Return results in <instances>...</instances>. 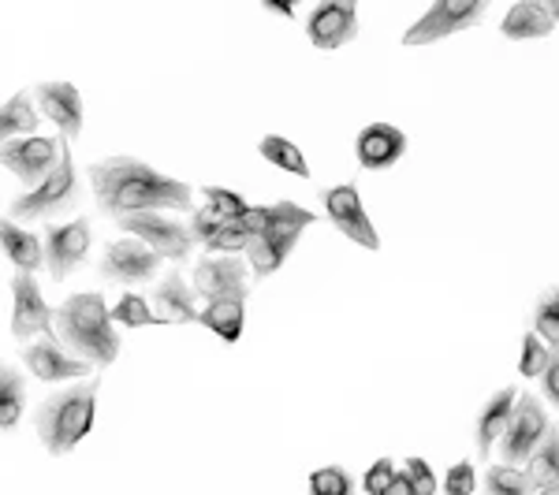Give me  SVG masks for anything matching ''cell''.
<instances>
[{"label":"cell","instance_id":"1","mask_svg":"<svg viewBox=\"0 0 559 495\" xmlns=\"http://www.w3.org/2000/svg\"><path fill=\"white\" fill-rule=\"evenodd\" d=\"M90 186H94L97 209L112 220L160 209H191L194 202L191 183L157 172L134 157H108L90 165Z\"/></svg>","mask_w":559,"mask_h":495},{"label":"cell","instance_id":"2","mask_svg":"<svg viewBox=\"0 0 559 495\" xmlns=\"http://www.w3.org/2000/svg\"><path fill=\"white\" fill-rule=\"evenodd\" d=\"M52 324L60 328V343L75 350L83 362L105 369L120 358V331L108 321V305L102 294H71L52 313Z\"/></svg>","mask_w":559,"mask_h":495},{"label":"cell","instance_id":"3","mask_svg":"<svg viewBox=\"0 0 559 495\" xmlns=\"http://www.w3.org/2000/svg\"><path fill=\"white\" fill-rule=\"evenodd\" d=\"M97 381H79L75 388L57 391L38 410V436L49 455H71L94 428L97 413Z\"/></svg>","mask_w":559,"mask_h":495},{"label":"cell","instance_id":"4","mask_svg":"<svg viewBox=\"0 0 559 495\" xmlns=\"http://www.w3.org/2000/svg\"><path fill=\"white\" fill-rule=\"evenodd\" d=\"M83 202V186H79V172H75V157H71L68 142L60 146V165L52 168L49 179H41L34 191L20 194L8 209V220L15 224H34V220H49V216L75 209Z\"/></svg>","mask_w":559,"mask_h":495},{"label":"cell","instance_id":"5","mask_svg":"<svg viewBox=\"0 0 559 495\" xmlns=\"http://www.w3.org/2000/svg\"><path fill=\"white\" fill-rule=\"evenodd\" d=\"M548 432V413H545V402L537 399L534 391H522L515 399V410H511V421H508V432L500 436V455H503V466H519L530 462V455L540 447Z\"/></svg>","mask_w":559,"mask_h":495},{"label":"cell","instance_id":"6","mask_svg":"<svg viewBox=\"0 0 559 495\" xmlns=\"http://www.w3.org/2000/svg\"><path fill=\"white\" fill-rule=\"evenodd\" d=\"M485 12H489V0H437V4L403 34V45L444 41L459 31H471L474 23H481Z\"/></svg>","mask_w":559,"mask_h":495},{"label":"cell","instance_id":"7","mask_svg":"<svg viewBox=\"0 0 559 495\" xmlns=\"http://www.w3.org/2000/svg\"><path fill=\"white\" fill-rule=\"evenodd\" d=\"M120 228L134 236L139 242H146V246L157 254L160 261H179L183 265L187 257H191L194 250V239L191 231H187L183 220H176V216L168 213H139V216H123Z\"/></svg>","mask_w":559,"mask_h":495},{"label":"cell","instance_id":"8","mask_svg":"<svg viewBox=\"0 0 559 495\" xmlns=\"http://www.w3.org/2000/svg\"><path fill=\"white\" fill-rule=\"evenodd\" d=\"M90 239H94V231H90L86 216H75V220H68V224H49V228H45L41 246H45V268H49L52 280L64 283L68 276L83 265L90 254Z\"/></svg>","mask_w":559,"mask_h":495},{"label":"cell","instance_id":"9","mask_svg":"<svg viewBox=\"0 0 559 495\" xmlns=\"http://www.w3.org/2000/svg\"><path fill=\"white\" fill-rule=\"evenodd\" d=\"M324 205V216L332 220V228L344 231L350 242L366 250H381V239H377V228L369 224L362 194H358L355 183H336V186H324L318 194Z\"/></svg>","mask_w":559,"mask_h":495},{"label":"cell","instance_id":"10","mask_svg":"<svg viewBox=\"0 0 559 495\" xmlns=\"http://www.w3.org/2000/svg\"><path fill=\"white\" fill-rule=\"evenodd\" d=\"M358 31H362V23H358L355 0H321V4L306 15V38L321 52L344 49V45L358 38Z\"/></svg>","mask_w":559,"mask_h":495},{"label":"cell","instance_id":"11","mask_svg":"<svg viewBox=\"0 0 559 495\" xmlns=\"http://www.w3.org/2000/svg\"><path fill=\"white\" fill-rule=\"evenodd\" d=\"M194 294L205 302L216 299H247L250 268L236 254H205L194 265Z\"/></svg>","mask_w":559,"mask_h":495},{"label":"cell","instance_id":"12","mask_svg":"<svg viewBox=\"0 0 559 495\" xmlns=\"http://www.w3.org/2000/svg\"><path fill=\"white\" fill-rule=\"evenodd\" d=\"M60 146H64V138H41V134L15 138V142H8V146H0V165L20 176L34 191V186H38L41 179H49L52 168L60 165Z\"/></svg>","mask_w":559,"mask_h":495},{"label":"cell","instance_id":"13","mask_svg":"<svg viewBox=\"0 0 559 495\" xmlns=\"http://www.w3.org/2000/svg\"><path fill=\"white\" fill-rule=\"evenodd\" d=\"M160 268V257L153 254V250L146 246V242L139 239H120L112 242V246L105 250L102 257V280L108 283H150L153 276H157Z\"/></svg>","mask_w":559,"mask_h":495},{"label":"cell","instance_id":"14","mask_svg":"<svg viewBox=\"0 0 559 495\" xmlns=\"http://www.w3.org/2000/svg\"><path fill=\"white\" fill-rule=\"evenodd\" d=\"M12 299H15L12 336H15V339L49 336V331H52V313H57V310H49V302L41 299L38 276L15 273V280H12Z\"/></svg>","mask_w":559,"mask_h":495},{"label":"cell","instance_id":"15","mask_svg":"<svg viewBox=\"0 0 559 495\" xmlns=\"http://www.w3.org/2000/svg\"><path fill=\"white\" fill-rule=\"evenodd\" d=\"M23 365L45 384L83 381V376H90V362H83V358H71L64 350V343H60L52 331H49V336H41L38 343H31L23 350Z\"/></svg>","mask_w":559,"mask_h":495},{"label":"cell","instance_id":"16","mask_svg":"<svg viewBox=\"0 0 559 495\" xmlns=\"http://www.w3.org/2000/svg\"><path fill=\"white\" fill-rule=\"evenodd\" d=\"M34 105H38L45 120L57 123L64 142L83 134V97L71 83H38L34 86Z\"/></svg>","mask_w":559,"mask_h":495},{"label":"cell","instance_id":"17","mask_svg":"<svg viewBox=\"0 0 559 495\" xmlns=\"http://www.w3.org/2000/svg\"><path fill=\"white\" fill-rule=\"evenodd\" d=\"M407 153V134L392 123H369L355 138V157L366 172H388Z\"/></svg>","mask_w":559,"mask_h":495},{"label":"cell","instance_id":"18","mask_svg":"<svg viewBox=\"0 0 559 495\" xmlns=\"http://www.w3.org/2000/svg\"><path fill=\"white\" fill-rule=\"evenodd\" d=\"M302 231L299 228H276L265 236H254L247 246V268L254 280H269L273 273L284 268V261L292 257V250L299 246Z\"/></svg>","mask_w":559,"mask_h":495},{"label":"cell","instance_id":"19","mask_svg":"<svg viewBox=\"0 0 559 495\" xmlns=\"http://www.w3.org/2000/svg\"><path fill=\"white\" fill-rule=\"evenodd\" d=\"M318 224V213L302 209L295 202H276V205H247V213L239 216V228L247 231L250 239L254 236H265V231H276V228H313Z\"/></svg>","mask_w":559,"mask_h":495},{"label":"cell","instance_id":"20","mask_svg":"<svg viewBox=\"0 0 559 495\" xmlns=\"http://www.w3.org/2000/svg\"><path fill=\"white\" fill-rule=\"evenodd\" d=\"M515 399H519V388H500L492 391L489 399L481 402V410H477V421H474V439H477V455H489L496 444H500V436L508 432V421H511V410H515Z\"/></svg>","mask_w":559,"mask_h":495},{"label":"cell","instance_id":"21","mask_svg":"<svg viewBox=\"0 0 559 495\" xmlns=\"http://www.w3.org/2000/svg\"><path fill=\"white\" fill-rule=\"evenodd\" d=\"M153 305H157V321L160 324H194L198 321V294L194 287L179 276V268L165 276V283L157 287V294H153Z\"/></svg>","mask_w":559,"mask_h":495},{"label":"cell","instance_id":"22","mask_svg":"<svg viewBox=\"0 0 559 495\" xmlns=\"http://www.w3.org/2000/svg\"><path fill=\"white\" fill-rule=\"evenodd\" d=\"M0 250L8 254V261H12L20 273H38V268L45 265V246L41 239L34 236V231L20 228L15 220H0Z\"/></svg>","mask_w":559,"mask_h":495},{"label":"cell","instance_id":"23","mask_svg":"<svg viewBox=\"0 0 559 495\" xmlns=\"http://www.w3.org/2000/svg\"><path fill=\"white\" fill-rule=\"evenodd\" d=\"M556 26L552 20L545 15V8H540V0H522V4L508 8V15H503L500 23V34L508 41H534V38H548Z\"/></svg>","mask_w":559,"mask_h":495},{"label":"cell","instance_id":"24","mask_svg":"<svg viewBox=\"0 0 559 495\" xmlns=\"http://www.w3.org/2000/svg\"><path fill=\"white\" fill-rule=\"evenodd\" d=\"M38 105H34V97L20 89L15 97H8L4 105H0V146H8V142L15 138H31L34 131H38Z\"/></svg>","mask_w":559,"mask_h":495},{"label":"cell","instance_id":"25","mask_svg":"<svg viewBox=\"0 0 559 495\" xmlns=\"http://www.w3.org/2000/svg\"><path fill=\"white\" fill-rule=\"evenodd\" d=\"M198 321L221 336L224 343H239L242 336V324H247V299H216L198 313Z\"/></svg>","mask_w":559,"mask_h":495},{"label":"cell","instance_id":"26","mask_svg":"<svg viewBox=\"0 0 559 495\" xmlns=\"http://www.w3.org/2000/svg\"><path fill=\"white\" fill-rule=\"evenodd\" d=\"M522 473L530 476L534 492L559 484V421H548L545 439H540V447L530 455V462H526V470H522Z\"/></svg>","mask_w":559,"mask_h":495},{"label":"cell","instance_id":"27","mask_svg":"<svg viewBox=\"0 0 559 495\" xmlns=\"http://www.w3.org/2000/svg\"><path fill=\"white\" fill-rule=\"evenodd\" d=\"M26 413V381L15 365H0V432H12Z\"/></svg>","mask_w":559,"mask_h":495},{"label":"cell","instance_id":"28","mask_svg":"<svg viewBox=\"0 0 559 495\" xmlns=\"http://www.w3.org/2000/svg\"><path fill=\"white\" fill-rule=\"evenodd\" d=\"M258 153L269 160V165L284 168V172H292V176H299V179H310V165H306L302 149L295 146V142L280 138V134H265V138L258 142Z\"/></svg>","mask_w":559,"mask_h":495},{"label":"cell","instance_id":"29","mask_svg":"<svg viewBox=\"0 0 559 495\" xmlns=\"http://www.w3.org/2000/svg\"><path fill=\"white\" fill-rule=\"evenodd\" d=\"M534 336L548 347H559V283L548 287L534 305Z\"/></svg>","mask_w":559,"mask_h":495},{"label":"cell","instance_id":"30","mask_svg":"<svg viewBox=\"0 0 559 495\" xmlns=\"http://www.w3.org/2000/svg\"><path fill=\"white\" fill-rule=\"evenodd\" d=\"M485 495H534L530 476L515 466H489L485 470Z\"/></svg>","mask_w":559,"mask_h":495},{"label":"cell","instance_id":"31","mask_svg":"<svg viewBox=\"0 0 559 495\" xmlns=\"http://www.w3.org/2000/svg\"><path fill=\"white\" fill-rule=\"evenodd\" d=\"M108 321L120 324V328H150V324H160L157 313L150 310V302L142 299V294H123V299L108 310Z\"/></svg>","mask_w":559,"mask_h":495},{"label":"cell","instance_id":"32","mask_svg":"<svg viewBox=\"0 0 559 495\" xmlns=\"http://www.w3.org/2000/svg\"><path fill=\"white\" fill-rule=\"evenodd\" d=\"M310 495H355V476L344 466H321L310 473Z\"/></svg>","mask_w":559,"mask_h":495},{"label":"cell","instance_id":"33","mask_svg":"<svg viewBox=\"0 0 559 495\" xmlns=\"http://www.w3.org/2000/svg\"><path fill=\"white\" fill-rule=\"evenodd\" d=\"M205 246V254H247V246H250V236L239 228V220H228L221 231L210 239V242H202Z\"/></svg>","mask_w":559,"mask_h":495},{"label":"cell","instance_id":"34","mask_svg":"<svg viewBox=\"0 0 559 495\" xmlns=\"http://www.w3.org/2000/svg\"><path fill=\"white\" fill-rule=\"evenodd\" d=\"M205 205H210L213 213L228 216V220H239L242 213H247V202H242V194L228 191V186H205Z\"/></svg>","mask_w":559,"mask_h":495},{"label":"cell","instance_id":"35","mask_svg":"<svg viewBox=\"0 0 559 495\" xmlns=\"http://www.w3.org/2000/svg\"><path fill=\"white\" fill-rule=\"evenodd\" d=\"M548 362V347L540 343V339L534 336V331H526V339H522V358H519V373L522 376H540V369H545Z\"/></svg>","mask_w":559,"mask_h":495},{"label":"cell","instance_id":"36","mask_svg":"<svg viewBox=\"0 0 559 495\" xmlns=\"http://www.w3.org/2000/svg\"><path fill=\"white\" fill-rule=\"evenodd\" d=\"M228 224V216H221V213H213L210 205L205 209H194V216H191V224H187V231H191V239L194 242H210L216 231Z\"/></svg>","mask_w":559,"mask_h":495},{"label":"cell","instance_id":"37","mask_svg":"<svg viewBox=\"0 0 559 495\" xmlns=\"http://www.w3.org/2000/svg\"><path fill=\"white\" fill-rule=\"evenodd\" d=\"M403 470L411 473V484H414V495H437L440 488V481L432 476V466L426 462V458H418V455H411L407 462H403Z\"/></svg>","mask_w":559,"mask_h":495},{"label":"cell","instance_id":"38","mask_svg":"<svg viewBox=\"0 0 559 495\" xmlns=\"http://www.w3.org/2000/svg\"><path fill=\"white\" fill-rule=\"evenodd\" d=\"M477 488V470H474V462H455L452 470H448L444 476V495H474Z\"/></svg>","mask_w":559,"mask_h":495},{"label":"cell","instance_id":"39","mask_svg":"<svg viewBox=\"0 0 559 495\" xmlns=\"http://www.w3.org/2000/svg\"><path fill=\"white\" fill-rule=\"evenodd\" d=\"M537 381H540V399L559 410V347L548 350V362L540 369Z\"/></svg>","mask_w":559,"mask_h":495},{"label":"cell","instance_id":"40","mask_svg":"<svg viewBox=\"0 0 559 495\" xmlns=\"http://www.w3.org/2000/svg\"><path fill=\"white\" fill-rule=\"evenodd\" d=\"M395 476V462L392 458H377L373 466L366 470V476H362V492L366 495H384V488H388V481Z\"/></svg>","mask_w":559,"mask_h":495},{"label":"cell","instance_id":"41","mask_svg":"<svg viewBox=\"0 0 559 495\" xmlns=\"http://www.w3.org/2000/svg\"><path fill=\"white\" fill-rule=\"evenodd\" d=\"M384 495H414V484H411V473L407 470H395V476L388 481Z\"/></svg>","mask_w":559,"mask_h":495},{"label":"cell","instance_id":"42","mask_svg":"<svg viewBox=\"0 0 559 495\" xmlns=\"http://www.w3.org/2000/svg\"><path fill=\"white\" fill-rule=\"evenodd\" d=\"M261 8H265V12L284 15V20H295V8H292V4H284V0H261Z\"/></svg>","mask_w":559,"mask_h":495},{"label":"cell","instance_id":"43","mask_svg":"<svg viewBox=\"0 0 559 495\" xmlns=\"http://www.w3.org/2000/svg\"><path fill=\"white\" fill-rule=\"evenodd\" d=\"M540 8H545V15L552 20V26L559 23V0H540Z\"/></svg>","mask_w":559,"mask_h":495},{"label":"cell","instance_id":"44","mask_svg":"<svg viewBox=\"0 0 559 495\" xmlns=\"http://www.w3.org/2000/svg\"><path fill=\"white\" fill-rule=\"evenodd\" d=\"M534 495H559V484H552V488H537Z\"/></svg>","mask_w":559,"mask_h":495}]
</instances>
